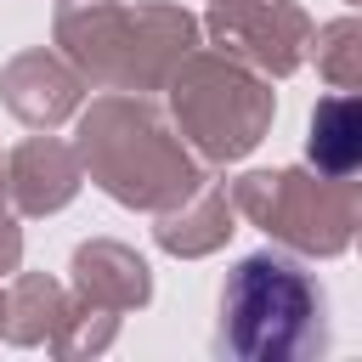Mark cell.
<instances>
[{"label":"cell","instance_id":"6da1fadb","mask_svg":"<svg viewBox=\"0 0 362 362\" xmlns=\"http://www.w3.org/2000/svg\"><path fill=\"white\" fill-rule=\"evenodd\" d=\"M221 351L249 362H294L328 351V294L283 249H255L221 288Z\"/></svg>","mask_w":362,"mask_h":362},{"label":"cell","instance_id":"7a4b0ae2","mask_svg":"<svg viewBox=\"0 0 362 362\" xmlns=\"http://www.w3.org/2000/svg\"><path fill=\"white\" fill-rule=\"evenodd\" d=\"M305 158L322 175H351L362 170V96H322L311 113Z\"/></svg>","mask_w":362,"mask_h":362}]
</instances>
